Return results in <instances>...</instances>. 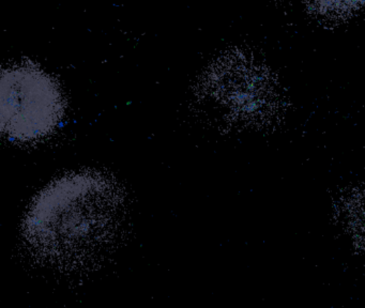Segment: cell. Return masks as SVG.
Here are the masks:
<instances>
[{"mask_svg": "<svg viewBox=\"0 0 365 308\" xmlns=\"http://www.w3.org/2000/svg\"><path fill=\"white\" fill-rule=\"evenodd\" d=\"M63 112V96L51 76L32 67L0 73V132L32 141L52 132Z\"/></svg>", "mask_w": 365, "mask_h": 308, "instance_id": "cell-2", "label": "cell"}, {"mask_svg": "<svg viewBox=\"0 0 365 308\" xmlns=\"http://www.w3.org/2000/svg\"><path fill=\"white\" fill-rule=\"evenodd\" d=\"M121 198L110 179L79 172L45 188L30 207L23 236L39 262L63 272L98 267L116 237Z\"/></svg>", "mask_w": 365, "mask_h": 308, "instance_id": "cell-1", "label": "cell"}]
</instances>
